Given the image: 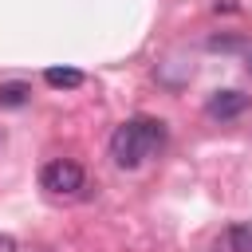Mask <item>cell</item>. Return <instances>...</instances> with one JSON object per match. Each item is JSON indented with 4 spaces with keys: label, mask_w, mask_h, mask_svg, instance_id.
I'll return each mask as SVG.
<instances>
[{
    "label": "cell",
    "mask_w": 252,
    "mask_h": 252,
    "mask_svg": "<svg viewBox=\"0 0 252 252\" xmlns=\"http://www.w3.org/2000/svg\"><path fill=\"white\" fill-rule=\"evenodd\" d=\"M28 94V83H0V106H24Z\"/></svg>",
    "instance_id": "8992f818"
},
{
    "label": "cell",
    "mask_w": 252,
    "mask_h": 252,
    "mask_svg": "<svg viewBox=\"0 0 252 252\" xmlns=\"http://www.w3.org/2000/svg\"><path fill=\"white\" fill-rule=\"evenodd\" d=\"M39 185H43L51 197H79V193L87 189V173H83L79 161L55 158V161H47V165L39 169Z\"/></svg>",
    "instance_id": "7a4b0ae2"
},
{
    "label": "cell",
    "mask_w": 252,
    "mask_h": 252,
    "mask_svg": "<svg viewBox=\"0 0 252 252\" xmlns=\"http://www.w3.org/2000/svg\"><path fill=\"white\" fill-rule=\"evenodd\" d=\"M209 118H236V114H244L248 110V94H240V91H217L213 98H209Z\"/></svg>",
    "instance_id": "3957f363"
},
{
    "label": "cell",
    "mask_w": 252,
    "mask_h": 252,
    "mask_svg": "<svg viewBox=\"0 0 252 252\" xmlns=\"http://www.w3.org/2000/svg\"><path fill=\"white\" fill-rule=\"evenodd\" d=\"M0 252H16V240L12 236H0Z\"/></svg>",
    "instance_id": "52a82bcc"
},
{
    "label": "cell",
    "mask_w": 252,
    "mask_h": 252,
    "mask_svg": "<svg viewBox=\"0 0 252 252\" xmlns=\"http://www.w3.org/2000/svg\"><path fill=\"white\" fill-rule=\"evenodd\" d=\"M228 248L232 252H252V220H240L228 228Z\"/></svg>",
    "instance_id": "5b68a950"
},
{
    "label": "cell",
    "mask_w": 252,
    "mask_h": 252,
    "mask_svg": "<svg viewBox=\"0 0 252 252\" xmlns=\"http://www.w3.org/2000/svg\"><path fill=\"white\" fill-rule=\"evenodd\" d=\"M43 83L55 87V91H71V87H83V71H75V67H47Z\"/></svg>",
    "instance_id": "277c9868"
},
{
    "label": "cell",
    "mask_w": 252,
    "mask_h": 252,
    "mask_svg": "<svg viewBox=\"0 0 252 252\" xmlns=\"http://www.w3.org/2000/svg\"><path fill=\"white\" fill-rule=\"evenodd\" d=\"M161 146H165V122L161 118H126L110 134V158L118 169H138Z\"/></svg>",
    "instance_id": "6da1fadb"
}]
</instances>
